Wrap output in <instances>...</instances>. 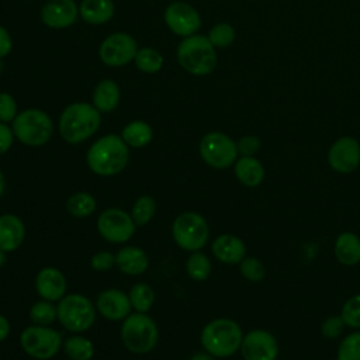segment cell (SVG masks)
<instances>
[{
    "instance_id": "obj_37",
    "label": "cell",
    "mask_w": 360,
    "mask_h": 360,
    "mask_svg": "<svg viewBox=\"0 0 360 360\" xmlns=\"http://www.w3.org/2000/svg\"><path fill=\"white\" fill-rule=\"evenodd\" d=\"M240 273L250 281H260L264 277L266 270L260 260L255 257H246L240 262Z\"/></svg>"
},
{
    "instance_id": "obj_31",
    "label": "cell",
    "mask_w": 360,
    "mask_h": 360,
    "mask_svg": "<svg viewBox=\"0 0 360 360\" xmlns=\"http://www.w3.org/2000/svg\"><path fill=\"white\" fill-rule=\"evenodd\" d=\"M186 270H187V274L193 280L202 281V280L208 278V276L211 273V262L207 255L195 250L188 256V259L186 262Z\"/></svg>"
},
{
    "instance_id": "obj_1",
    "label": "cell",
    "mask_w": 360,
    "mask_h": 360,
    "mask_svg": "<svg viewBox=\"0 0 360 360\" xmlns=\"http://www.w3.org/2000/svg\"><path fill=\"white\" fill-rule=\"evenodd\" d=\"M87 165L98 176L108 177L118 174L129 160L128 145L115 134H108L97 139L87 150Z\"/></svg>"
},
{
    "instance_id": "obj_38",
    "label": "cell",
    "mask_w": 360,
    "mask_h": 360,
    "mask_svg": "<svg viewBox=\"0 0 360 360\" xmlns=\"http://www.w3.org/2000/svg\"><path fill=\"white\" fill-rule=\"evenodd\" d=\"M17 117V103L8 93H0V122H13Z\"/></svg>"
},
{
    "instance_id": "obj_22",
    "label": "cell",
    "mask_w": 360,
    "mask_h": 360,
    "mask_svg": "<svg viewBox=\"0 0 360 360\" xmlns=\"http://www.w3.org/2000/svg\"><path fill=\"white\" fill-rule=\"evenodd\" d=\"M114 3L111 0H83L79 6L80 17L91 25H100L114 15Z\"/></svg>"
},
{
    "instance_id": "obj_41",
    "label": "cell",
    "mask_w": 360,
    "mask_h": 360,
    "mask_svg": "<svg viewBox=\"0 0 360 360\" xmlns=\"http://www.w3.org/2000/svg\"><path fill=\"white\" fill-rule=\"evenodd\" d=\"M90 264L94 270L98 271L110 270L112 266H115V256L110 252H98L91 257Z\"/></svg>"
},
{
    "instance_id": "obj_18",
    "label": "cell",
    "mask_w": 360,
    "mask_h": 360,
    "mask_svg": "<svg viewBox=\"0 0 360 360\" xmlns=\"http://www.w3.org/2000/svg\"><path fill=\"white\" fill-rule=\"evenodd\" d=\"M35 288L41 298L46 301H59L66 292V280L60 270L44 267L35 278Z\"/></svg>"
},
{
    "instance_id": "obj_29",
    "label": "cell",
    "mask_w": 360,
    "mask_h": 360,
    "mask_svg": "<svg viewBox=\"0 0 360 360\" xmlns=\"http://www.w3.org/2000/svg\"><path fill=\"white\" fill-rule=\"evenodd\" d=\"M129 302L136 312H148L155 301L153 290L146 283H136L129 290Z\"/></svg>"
},
{
    "instance_id": "obj_42",
    "label": "cell",
    "mask_w": 360,
    "mask_h": 360,
    "mask_svg": "<svg viewBox=\"0 0 360 360\" xmlns=\"http://www.w3.org/2000/svg\"><path fill=\"white\" fill-rule=\"evenodd\" d=\"M14 141V132L13 129L6 124V122H0V155L6 153Z\"/></svg>"
},
{
    "instance_id": "obj_7",
    "label": "cell",
    "mask_w": 360,
    "mask_h": 360,
    "mask_svg": "<svg viewBox=\"0 0 360 360\" xmlns=\"http://www.w3.org/2000/svg\"><path fill=\"white\" fill-rule=\"evenodd\" d=\"M60 325L70 332H84L96 321L93 302L82 294H69L59 300L56 307Z\"/></svg>"
},
{
    "instance_id": "obj_5",
    "label": "cell",
    "mask_w": 360,
    "mask_h": 360,
    "mask_svg": "<svg viewBox=\"0 0 360 360\" xmlns=\"http://www.w3.org/2000/svg\"><path fill=\"white\" fill-rule=\"evenodd\" d=\"M121 339L124 346L135 354L150 352L159 339L155 321L145 312L129 314L121 326Z\"/></svg>"
},
{
    "instance_id": "obj_19",
    "label": "cell",
    "mask_w": 360,
    "mask_h": 360,
    "mask_svg": "<svg viewBox=\"0 0 360 360\" xmlns=\"http://www.w3.org/2000/svg\"><path fill=\"white\" fill-rule=\"evenodd\" d=\"M25 238V228L22 221L13 214L0 217V249L13 252L21 246Z\"/></svg>"
},
{
    "instance_id": "obj_21",
    "label": "cell",
    "mask_w": 360,
    "mask_h": 360,
    "mask_svg": "<svg viewBox=\"0 0 360 360\" xmlns=\"http://www.w3.org/2000/svg\"><path fill=\"white\" fill-rule=\"evenodd\" d=\"M115 266L124 274L138 276L148 269L149 257L136 246H125L115 255Z\"/></svg>"
},
{
    "instance_id": "obj_44",
    "label": "cell",
    "mask_w": 360,
    "mask_h": 360,
    "mask_svg": "<svg viewBox=\"0 0 360 360\" xmlns=\"http://www.w3.org/2000/svg\"><path fill=\"white\" fill-rule=\"evenodd\" d=\"M8 333H10V323L7 318L0 314V342L4 340L8 336Z\"/></svg>"
},
{
    "instance_id": "obj_32",
    "label": "cell",
    "mask_w": 360,
    "mask_h": 360,
    "mask_svg": "<svg viewBox=\"0 0 360 360\" xmlns=\"http://www.w3.org/2000/svg\"><path fill=\"white\" fill-rule=\"evenodd\" d=\"M56 318H58V311H56V307L52 305V301H46V300L37 301L30 309V319L32 321L34 325L49 326L51 323L55 322Z\"/></svg>"
},
{
    "instance_id": "obj_30",
    "label": "cell",
    "mask_w": 360,
    "mask_h": 360,
    "mask_svg": "<svg viewBox=\"0 0 360 360\" xmlns=\"http://www.w3.org/2000/svg\"><path fill=\"white\" fill-rule=\"evenodd\" d=\"M135 65L141 72L156 73L163 66V56L153 48H141L135 56Z\"/></svg>"
},
{
    "instance_id": "obj_8",
    "label": "cell",
    "mask_w": 360,
    "mask_h": 360,
    "mask_svg": "<svg viewBox=\"0 0 360 360\" xmlns=\"http://www.w3.org/2000/svg\"><path fill=\"white\" fill-rule=\"evenodd\" d=\"M174 242L184 250H200L208 240L210 229L207 221L197 212L187 211L180 214L172 226Z\"/></svg>"
},
{
    "instance_id": "obj_40",
    "label": "cell",
    "mask_w": 360,
    "mask_h": 360,
    "mask_svg": "<svg viewBox=\"0 0 360 360\" xmlns=\"http://www.w3.org/2000/svg\"><path fill=\"white\" fill-rule=\"evenodd\" d=\"M236 148L238 153H242L243 156H253L260 148V141L255 135H248L236 142Z\"/></svg>"
},
{
    "instance_id": "obj_47",
    "label": "cell",
    "mask_w": 360,
    "mask_h": 360,
    "mask_svg": "<svg viewBox=\"0 0 360 360\" xmlns=\"http://www.w3.org/2000/svg\"><path fill=\"white\" fill-rule=\"evenodd\" d=\"M6 263V252L0 249V267Z\"/></svg>"
},
{
    "instance_id": "obj_43",
    "label": "cell",
    "mask_w": 360,
    "mask_h": 360,
    "mask_svg": "<svg viewBox=\"0 0 360 360\" xmlns=\"http://www.w3.org/2000/svg\"><path fill=\"white\" fill-rule=\"evenodd\" d=\"M13 48V41L8 31L0 25V58H4L10 53Z\"/></svg>"
},
{
    "instance_id": "obj_23",
    "label": "cell",
    "mask_w": 360,
    "mask_h": 360,
    "mask_svg": "<svg viewBox=\"0 0 360 360\" xmlns=\"http://www.w3.org/2000/svg\"><path fill=\"white\" fill-rule=\"evenodd\" d=\"M336 259L345 266L360 262V238L353 232H342L335 242Z\"/></svg>"
},
{
    "instance_id": "obj_10",
    "label": "cell",
    "mask_w": 360,
    "mask_h": 360,
    "mask_svg": "<svg viewBox=\"0 0 360 360\" xmlns=\"http://www.w3.org/2000/svg\"><path fill=\"white\" fill-rule=\"evenodd\" d=\"M200 155L202 160L215 169H225L235 163L236 143L222 132H208L200 141Z\"/></svg>"
},
{
    "instance_id": "obj_3",
    "label": "cell",
    "mask_w": 360,
    "mask_h": 360,
    "mask_svg": "<svg viewBox=\"0 0 360 360\" xmlns=\"http://www.w3.org/2000/svg\"><path fill=\"white\" fill-rule=\"evenodd\" d=\"M240 326L228 318H218L208 322L201 332V343L207 353L214 357H229L242 345Z\"/></svg>"
},
{
    "instance_id": "obj_35",
    "label": "cell",
    "mask_w": 360,
    "mask_h": 360,
    "mask_svg": "<svg viewBox=\"0 0 360 360\" xmlns=\"http://www.w3.org/2000/svg\"><path fill=\"white\" fill-rule=\"evenodd\" d=\"M210 42L217 48L229 46L235 39V30L226 22H219L214 25L208 34Z\"/></svg>"
},
{
    "instance_id": "obj_48",
    "label": "cell",
    "mask_w": 360,
    "mask_h": 360,
    "mask_svg": "<svg viewBox=\"0 0 360 360\" xmlns=\"http://www.w3.org/2000/svg\"><path fill=\"white\" fill-rule=\"evenodd\" d=\"M69 360H70V359H69Z\"/></svg>"
},
{
    "instance_id": "obj_4",
    "label": "cell",
    "mask_w": 360,
    "mask_h": 360,
    "mask_svg": "<svg viewBox=\"0 0 360 360\" xmlns=\"http://www.w3.org/2000/svg\"><path fill=\"white\" fill-rule=\"evenodd\" d=\"M177 60L180 66L191 75H208L217 66L215 46L210 42L208 37H186L177 48Z\"/></svg>"
},
{
    "instance_id": "obj_11",
    "label": "cell",
    "mask_w": 360,
    "mask_h": 360,
    "mask_svg": "<svg viewBox=\"0 0 360 360\" xmlns=\"http://www.w3.org/2000/svg\"><path fill=\"white\" fill-rule=\"evenodd\" d=\"M135 228L136 225L132 217L120 208H107L97 218V229L110 243H124L129 240Z\"/></svg>"
},
{
    "instance_id": "obj_20",
    "label": "cell",
    "mask_w": 360,
    "mask_h": 360,
    "mask_svg": "<svg viewBox=\"0 0 360 360\" xmlns=\"http://www.w3.org/2000/svg\"><path fill=\"white\" fill-rule=\"evenodd\" d=\"M212 253L214 256L226 264L240 263L245 259L246 248L242 239L235 235H221L212 242Z\"/></svg>"
},
{
    "instance_id": "obj_39",
    "label": "cell",
    "mask_w": 360,
    "mask_h": 360,
    "mask_svg": "<svg viewBox=\"0 0 360 360\" xmlns=\"http://www.w3.org/2000/svg\"><path fill=\"white\" fill-rule=\"evenodd\" d=\"M345 321L342 319V316H329L323 321L322 326H321V332L325 338H329V339H333V338H338L342 332H343V328H345Z\"/></svg>"
},
{
    "instance_id": "obj_26",
    "label": "cell",
    "mask_w": 360,
    "mask_h": 360,
    "mask_svg": "<svg viewBox=\"0 0 360 360\" xmlns=\"http://www.w3.org/2000/svg\"><path fill=\"white\" fill-rule=\"evenodd\" d=\"M153 132L149 124L145 121H132L124 127L121 132V138L128 146L132 148H143L152 141Z\"/></svg>"
},
{
    "instance_id": "obj_46",
    "label": "cell",
    "mask_w": 360,
    "mask_h": 360,
    "mask_svg": "<svg viewBox=\"0 0 360 360\" xmlns=\"http://www.w3.org/2000/svg\"><path fill=\"white\" fill-rule=\"evenodd\" d=\"M4 188H6V181H4V176H3V173L0 172V197L3 195V193H4Z\"/></svg>"
},
{
    "instance_id": "obj_12",
    "label": "cell",
    "mask_w": 360,
    "mask_h": 360,
    "mask_svg": "<svg viewBox=\"0 0 360 360\" xmlns=\"http://www.w3.org/2000/svg\"><path fill=\"white\" fill-rule=\"evenodd\" d=\"M138 52L136 41L127 32H114L100 45L98 55L107 66L118 68L135 59Z\"/></svg>"
},
{
    "instance_id": "obj_9",
    "label": "cell",
    "mask_w": 360,
    "mask_h": 360,
    "mask_svg": "<svg viewBox=\"0 0 360 360\" xmlns=\"http://www.w3.org/2000/svg\"><path fill=\"white\" fill-rule=\"evenodd\" d=\"M20 343L30 357L48 360L59 352L62 346V336L49 326L31 325L21 332Z\"/></svg>"
},
{
    "instance_id": "obj_33",
    "label": "cell",
    "mask_w": 360,
    "mask_h": 360,
    "mask_svg": "<svg viewBox=\"0 0 360 360\" xmlns=\"http://www.w3.org/2000/svg\"><path fill=\"white\" fill-rule=\"evenodd\" d=\"M155 210H156V204L152 197H149V195L138 197L136 201L134 202L132 212H131V217H132L135 225L142 226V225L148 224L152 219Z\"/></svg>"
},
{
    "instance_id": "obj_15",
    "label": "cell",
    "mask_w": 360,
    "mask_h": 360,
    "mask_svg": "<svg viewBox=\"0 0 360 360\" xmlns=\"http://www.w3.org/2000/svg\"><path fill=\"white\" fill-rule=\"evenodd\" d=\"M328 162L339 173L353 172L360 163V143L352 136L338 139L328 152Z\"/></svg>"
},
{
    "instance_id": "obj_24",
    "label": "cell",
    "mask_w": 360,
    "mask_h": 360,
    "mask_svg": "<svg viewBox=\"0 0 360 360\" xmlns=\"http://www.w3.org/2000/svg\"><path fill=\"white\" fill-rule=\"evenodd\" d=\"M120 103V87L111 79L101 80L93 93V105L101 112H110L115 110Z\"/></svg>"
},
{
    "instance_id": "obj_36",
    "label": "cell",
    "mask_w": 360,
    "mask_h": 360,
    "mask_svg": "<svg viewBox=\"0 0 360 360\" xmlns=\"http://www.w3.org/2000/svg\"><path fill=\"white\" fill-rule=\"evenodd\" d=\"M340 316L347 326L360 328V294L350 297L345 302Z\"/></svg>"
},
{
    "instance_id": "obj_14",
    "label": "cell",
    "mask_w": 360,
    "mask_h": 360,
    "mask_svg": "<svg viewBox=\"0 0 360 360\" xmlns=\"http://www.w3.org/2000/svg\"><path fill=\"white\" fill-rule=\"evenodd\" d=\"M240 350L245 360H276L278 345L270 332L255 329L242 339Z\"/></svg>"
},
{
    "instance_id": "obj_17",
    "label": "cell",
    "mask_w": 360,
    "mask_h": 360,
    "mask_svg": "<svg viewBox=\"0 0 360 360\" xmlns=\"http://www.w3.org/2000/svg\"><path fill=\"white\" fill-rule=\"evenodd\" d=\"M96 308L104 318L110 321H121L129 315L132 307L129 297L124 291L108 288L98 294Z\"/></svg>"
},
{
    "instance_id": "obj_6",
    "label": "cell",
    "mask_w": 360,
    "mask_h": 360,
    "mask_svg": "<svg viewBox=\"0 0 360 360\" xmlns=\"http://www.w3.org/2000/svg\"><path fill=\"white\" fill-rule=\"evenodd\" d=\"M11 129L21 143L28 146H41L51 139L53 134V124L45 111L30 108L17 114Z\"/></svg>"
},
{
    "instance_id": "obj_45",
    "label": "cell",
    "mask_w": 360,
    "mask_h": 360,
    "mask_svg": "<svg viewBox=\"0 0 360 360\" xmlns=\"http://www.w3.org/2000/svg\"><path fill=\"white\" fill-rule=\"evenodd\" d=\"M188 360H214V356L210 353H195Z\"/></svg>"
},
{
    "instance_id": "obj_27",
    "label": "cell",
    "mask_w": 360,
    "mask_h": 360,
    "mask_svg": "<svg viewBox=\"0 0 360 360\" xmlns=\"http://www.w3.org/2000/svg\"><path fill=\"white\" fill-rule=\"evenodd\" d=\"M63 350L70 360H90L94 354V346L90 339L73 335L63 343Z\"/></svg>"
},
{
    "instance_id": "obj_13",
    "label": "cell",
    "mask_w": 360,
    "mask_h": 360,
    "mask_svg": "<svg viewBox=\"0 0 360 360\" xmlns=\"http://www.w3.org/2000/svg\"><path fill=\"white\" fill-rule=\"evenodd\" d=\"M165 22L172 32L180 37H190L201 27V18L197 10L183 1H174L165 10Z\"/></svg>"
},
{
    "instance_id": "obj_34",
    "label": "cell",
    "mask_w": 360,
    "mask_h": 360,
    "mask_svg": "<svg viewBox=\"0 0 360 360\" xmlns=\"http://www.w3.org/2000/svg\"><path fill=\"white\" fill-rule=\"evenodd\" d=\"M336 360H360V330L347 335L340 342Z\"/></svg>"
},
{
    "instance_id": "obj_2",
    "label": "cell",
    "mask_w": 360,
    "mask_h": 360,
    "mask_svg": "<svg viewBox=\"0 0 360 360\" xmlns=\"http://www.w3.org/2000/svg\"><path fill=\"white\" fill-rule=\"evenodd\" d=\"M100 111L87 103L68 105L59 117V134L68 143L77 145L89 139L100 127Z\"/></svg>"
},
{
    "instance_id": "obj_25",
    "label": "cell",
    "mask_w": 360,
    "mask_h": 360,
    "mask_svg": "<svg viewBox=\"0 0 360 360\" xmlns=\"http://www.w3.org/2000/svg\"><path fill=\"white\" fill-rule=\"evenodd\" d=\"M235 174L242 184L248 187H256L264 179V169L256 158L242 156L235 163Z\"/></svg>"
},
{
    "instance_id": "obj_28",
    "label": "cell",
    "mask_w": 360,
    "mask_h": 360,
    "mask_svg": "<svg viewBox=\"0 0 360 360\" xmlns=\"http://www.w3.org/2000/svg\"><path fill=\"white\" fill-rule=\"evenodd\" d=\"M68 212L76 218H84L94 212L96 198L86 191H79L72 194L66 201Z\"/></svg>"
},
{
    "instance_id": "obj_16",
    "label": "cell",
    "mask_w": 360,
    "mask_h": 360,
    "mask_svg": "<svg viewBox=\"0 0 360 360\" xmlns=\"http://www.w3.org/2000/svg\"><path fill=\"white\" fill-rule=\"evenodd\" d=\"M79 14L73 0H49L41 10V20L51 28L70 27Z\"/></svg>"
}]
</instances>
